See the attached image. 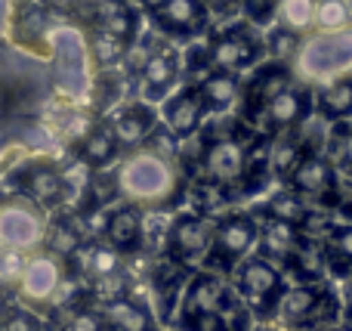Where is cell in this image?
Segmentation results:
<instances>
[{"label":"cell","mask_w":352,"mask_h":331,"mask_svg":"<svg viewBox=\"0 0 352 331\" xmlns=\"http://www.w3.org/2000/svg\"><path fill=\"white\" fill-rule=\"evenodd\" d=\"M72 270L78 273V279L87 282H105V279H115L124 270V254L115 251L109 242H84L78 251L72 254Z\"/></svg>","instance_id":"cell-17"},{"label":"cell","mask_w":352,"mask_h":331,"mask_svg":"<svg viewBox=\"0 0 352 331\" xmlns=\"http://www.w3.org/2000/svg\"><path fill=\"white\" fill-rule=\"evenodd\" d=\"M3 301H6V295H3V282H0V307H3Z\"/></svg>","instance_id":"cell-40"},{"label":"cell","mask_w":352,"mask_h":331,"mask_svg":"<svg viewBox=\"0 0 352 331\" xmlns=\"http://www.w3.org/2000/svg\"><path fill=\"white\" fill-rule=\"evenodd\" d=\"M62 331H105V322H102V313L93 307H72L65 313V322H62Z\"/></svg>","instance_id":"cell-33"},{"label":"cell","mask_w":352,"mask_h":331,"mask_svg":"<svg viewBox=\"0 0 352 331\" xmlns=\"http://www.w3.org/2000/svg\"><path fill=\"white\" fill-rule=\"evenodd\" d=\"M260 242V226L250 211H226L217 217V229H213V245L207 251L204 264L198 270H210L219 276H229L244 257L256 251Z\"/></svg>","instance_id":"cell-6"},{"label":"cell","mask_w":352,"mask_h":331,"mask_svg":"<svg viewBox=\"0 0 352 331\" xmlns=\"http://www.w3.org/2000/svg\"><path fill=\"white\" fill-rule=\"evenodd\" d=\"M316 3L318 0H281L278 12H275V22L303 37L312 34L316 31Z\"/></svg>","instance_id":"cell-29"},{"label":"cell","mask_w":352,"mask_h":331,"mask_svg":"<svg viewBox=\"0 0 352 331\" xmlns=\"http://www.w3.org/2000/svg\"><path fill=\"white\" fill-rule=\"evenodd\" d=\"M102 235L115 251L124 254V257L140 254L142 248H146V214L130 202L115 204V208L109 211V220H105Z\"/></svg>","instance_id":"cell-14"},{"label":"cell","mask_w":352,"mask_h":331,"mask_svg":"<svg viewBox=\"0 0 352 331\" xmlns=\"http://www.w3.org/2000/svg\"><path fill=\"white\" fill-rule=\"evenodd\" d=\"M0 331H41V322L31 313H12L0 322Z\"/></svg>","instance_id":"cell-38"},{"label":"cell","mask_w":352,"mask_h":331,"mask_svg":"<svg viewBox=\"0 0 352 331\" xmlns=\"http://www.w3.org/2000/svg\"><path fill=\"white\" fill-rule=\"evenodd\" d=\"M22 266H25V260H22V254L19 251H0V282H12V279H19L22 276Z\"/></svg>","instance_id":"cell-36"},{"label":"cell","mask_w":352,"mask_h":331,"mask_svg":"<svg viewBox=\"0 0 352 331\" xmlns=\"http://www.w3.org/2000/svg\"><path fill=\"white\" fill-rule=\"evenodd\" d=\"M201 3L210 10V19H226V22H232L235 16H241V3H238V0H201Z\"/></svg>","instance_id":"cell-37"},{"label":"cell","mask_w":352,"mask_h":331,"mask_svg":"<svg viewBox=\"0 0 352 331\" xmlns=\"http://www.w3.org/2000/svg\"><path fill=\"white\" fill-rule=\"evenodd\" d=\"M102 322L105 331H158V319H155V310L146 307L142 301L130 295H121L115 301L102 303Z\"/></svg>","instance_id":"cell-19"},{"label":"cell","mask_w":352,"mask_h":331,"mask_svg":"<svg viewBox=\"0 0 352 331\" xmlns=\"http://www.w3.org/2000/svg\"><path fill=\"white\" fill-rule=\"evenodd\" d=\"M337 180H340V173L324 155V149H306L303 158L294 164V171L287 173V180L281 186L291 189L294 195H300L303 202H309L312 208L328 211L331 195L337 189Z\"/></svg>","instance_id":"cell-10"},{"label":"cell","mask_w":352,"mask_h":331,"mask_svg":"<svg viewBox=\"0 0 352 331\" xmlns=\"http://www.w3.org/2000/svg\"><path fill=\"white\" fill-rule=\"evenodd\" d=\"M65 186H68L65 177H62L53 164H43V161L28 164L22 173H19V189H22L34 204H41V208L59 204L62 198H65Z\"/></svg>","instance_id":"cell-22"},{"label":"cell","mask_w":352,"mask_h":331,"mask_svg":"<svg viewBox=\"0 0 352 331\" xmlns=\"http://www.w3.org/2000/svg\"><path fill=\"white\" fill-rule=\"evenodd\" d=\"M47 245H50V254H53V257H65V260H72V254L78 251L80 245H84V229L74 226L72 220L56 223L53 233L47 235Z\"/></svg>","instance_id":"cell-31"},{"label":"cell","mask_w":352,"mask_h":331,"mask_svg":"<svg viewBox=\"0 0 352 331\" xmlns=\"http://www.w3.org/2000/svg\"><path fill=\"white\" fill-rule=\"evenodd\" d=\"M272 322L291 331H334L343 325L340 288L331 279L309 285H287L278 297Z\"/></svg>","instance_id":"cell-3"},{"label":"cell","mask_w":352,"mask_h":331,"mask_svg":"<svg viewBox=\"0 0 352 331\" xmlns=\"http://www.w3.org/2000/svg\"><path fill=\"white\" fill-rule=\"evenodd\" d=\"M47 3H56V0H47Z\"/></svg>","instance_id":"cell-41"},{"label":"cell","mask_w":352,"mask_h":331,"mask_svg":"<svg viewBox=\"0 0 352 331\" xmlns=\"http://www.w3.org/2000/svg\"><path fill=\"white\" fill-rule=\"evenodd\" d=\"M136 74H140V99L142 103H148V105L164 103L176 87H179L182 53L176 47H170V43H158Z\"/></svg>","instance_id":"cell-12"},{"label":"cell","mask_w":352,"mask_h":331,"mask_svg":"<svg viewBox=\"0 0 352 331\" xmlns=\"http://www.w3.org/2000/svg\"><path fill=\"white\" fill-rule=\"evenodd\" d=\"M43 239L41 217L34 211L22 208V204H6L0 208V245L3 248H31Z\"/></svg>","instance_id":"cell-21"},{"label":"cell","mask_w":352,"mask_h":331,"mask_svg":"<svg viewBox=\"0 0 352 331\" xmlns=\"http://www.w3.org/2000/svg\"><path fill=\"white\" fill-rule=\"evenodd\" d=\"M340 301H343V331H352V276L343 279L340 285Z\"/></svg>","instance_id":"cell-39"},{"label":"cell","mask_w":352,"mask_h":331,"mask_svg":"<svg viewBox=\"0 0 352 331\" xmlns=\"http://www.w3.org/2000/svg\"><path fill=\"white\" fill-rule=\"evenodd\" d=\"M207 59H210V68H219V72H254L260 62H266V41L260 28L250 25L248 19L226 22L207 37Z\"/></svg>","instance_id":"cell-7"},{"label":"cell","mask_w":352,"mask_h":331,"mask_svg":"<svg viewBox=\"0 0 352 331\" xmlns=\"http://www.w3.org/2000/svg\"><path fill=\"white\" fill-rule=\"evenodd\" d=\"M324 155L331 158V164L337 167V173H340V177H352V121L328 124Z\"/></svg>","instance_id":"cell-27"},{"label":"cell","mask_w":352,"mask_h":331,"mask_svg":"<svg viewBox=\"0 0 352 331\" xmlns=\"http://www.w3.org/2000/svg\"><path fill=\"white\" fill-rule=\"evenodd\" d=\"M19 34H25V37L47 34V10H41V6H31V10H25L22 19H19Z\"/></svg>","instance_id":"cell-35"},{"label":"cell","mask_w":352,"mask_h":331,"mask_svg":"<svg viewBox=\"0 0 352 331\" xmlns=\"http://www.w3.org/2000/svg\"><path fill=\"white\" fill-rule=\"evenodd\" d=\"M192 273L195 270H188V266H182V264H173V260H167L164 254H161L158 266L152 270V279H148V282H152V297H155V319L173 322L176 307H179L182 291H186V282Z\"/></svg>","instance_id":"cell-15"},{"label":"cell","mask_w":352,"mask_h":331,"mask_svg":"<svg viewBox=\"0 0 352 331\" xmlns=\"http://www.w3.org/2000/svg\"><path fill=\"white\" fill-rule=\"evenodd\" d=\"M312 115H316L312 87L303 84L300 78H291L281 90H275L272 96L263 103V109L256 111L250 121H244V124H248L250 130H256L260 136L272 140V136H278V134L300 130Z\"/></svg>","instance_id":"cell-8"},{"label":"cell","mask_w":352,"mask_h":331,"mask_svg":"<svg viewBox=\"0 0 352 331\" xmlns=\"http://www.w3.org/2000/svg\"><path fill=\"white\" fill-rule=\"evenodd\" d=\"M173 325L176 331H250L254 316L232 291L226 276L195 270L176 307Z\"/></svg>","instance_id":"cell-2"},{"label":"cell","mask_w":352,"mask_h":331,"mask_svg":"<svg viewBox=\"0 0 352 331\" xmlns=\"http://www.w3.org/2000/svg\"><path fill=\"white\" fill-rule=\"evenodd\" d=\"M198 87L201 99L207 105V115H226L241 103V90H244V78L235 72H219V68H207L201 78L192 81Z\"/></svg>","instance_id":"cell-16"},{"label":"cell","mask_w":352,"mask_h":331,"mask_svg":"<svg viewBox=\"0 0 352 331\" xmlns=\"http://www.w3.org/2000/svg\"><path fill=\"white\" fill-rule=\"evenodd\" d=\"M109 124H111V130H115L121 149H140L161 121H158V111H155L152 105L142 103V99H136V103L124 105Z\"/></svg>","instance_id":"cell-18"},{"label":"cell","mask_w":352,"mask_h":331,"mask_svg":"<svg viewBox=\"0 0 352 331\" xmlns=\"http://www.w3.org/2000/svg\"><path fill=\"white\" fill-rule=\"evenodd\" d=\"M322 254L331 279L343 282L352 276V223H334L331 226V233L322 239Z\"/></svg>","instance_id":"cell-26"},{"label":"cell","mask_w":352,"mask_h":331,"mask_svg":"<svg viewBox=\"0 0 352 331\" xmlns=\"http://www.w3.org/2000/svg\"><path fill=\"white\" fill-rule=\"evenodd\" d=\"M312 105H316V115L328 124L352 121V74L318 84L312 90Z\"/></svg>","instance_id":"cell-24"},{"label":"cell","mask_w":352,"mask_h":331,"mask_svg":"<svg viewBox=\"0 0 352 331\" xmlns=\"http://www.w3.org/2000/svg\"><path fill=\"white\" fill-rule=\"evenodd\" d=\"M161 124H164L179 142L195 140V136L201 134V127L207 124V105L192 81L176 87L170 96L161 103Z\"/></svg>","instance_id":"cell-13"},{"label":"cell","mask_w":352,"mask_h":331,"mask_svg":"<svg viewBox=\"0 0 352 331\" xmlns=\"http://www.w3.org/2000/svg\"><path fill=\"white\" fill-rule=\"evenodd\" d=\"M148 19L164 37L173 41H198L210 31V10L201 0H158L148 6Z\"/></svg>","instance_id":"cell-11"},{"label":"cell","mask_w":352,"mask_h":331,"mask_svg":"<svg viewBox=\"0 0 352 331\" xmlns=\"http://www.w3.org/2000/svg\"><path fill=\"white\" fill-rule=\"evenodd\" d=\"M22 295L28 301H50V297L59 291L62 285V266H59V257L53 254H34V257L25 260L22 266Z\"/></svg>","instance_id":"cell-20"},{"label":"cell","mask_w":352,"mask_h":331,"mask_svg":"<svg viewBox=\"0 0 352 331\" xmlns=\"http://www.w3.org/2000/svg\"><path fill=\"white\" fill-rule=\"evenodd\" d=\"M90 56H93V62H96L99 68H111V65H118V62L127 56V43L96 28V34L90 37Z\"/></svg>","instance_id":"cell-32"},{"label":"cell","mask_w":352,"mask_h":331,"mask_svg":"<svg viewBox=\"0 0 352 331\" xmlns=\"http://www.w3.org/2000/svg\"><path fill=\"white\" fill-rule=\"evenodd\" d=\"M334 331H343V328H334Z\"/></svg>","instance_id":"cell-42"},{"label":"cell","mask_w":352,"mask_h":331,"mask_svg":"<svg viewBox=\"0 0 352 331\" xmlns=\"http://www.w3.org/2000/svg\"><path fill=\"white\" fill-rule=\"evenodd\" d=\"M93 16L99 31L124 41L127 47L140 37V10L133 0H102L99 6H93Z\"/></svg>","instance_id":"cell-23"},{"label":"cell","mask_w":352,"mask_h":331,"mask_svg":"<svg viewBox=\"0 0 352 331\" xmlns=\"http://www.w3.org/2000/svg\"><path fill=\"white\" fill-rule=\"evenodd\" d=\"M328 211L337 223H352V177L337 180V189H334V195H331Z\"/></svg>","instance_id":"cell-34"},{"label":"cell","mask_w":352,"mask_h":331,"mask_svg":"<svg viewBox=\"0 0 352 331\" xmlns=\"http://www.w3.org/2000/svg\"><path fill=\"white\" fill-rule=\"evenodd\" d=\"M294 74L303 84H328L352 74V28L343 31H312L303 37L294 59Z\"/></svg>","instance_id":"cell-4"},{"label":"cell","mask_w":352,"mask_h":331,"mask_svg":"<svg viewBox=\"0 0 352 331\" xmlns=\"http://www.w3.org/2000/svg\"><path fill=\"white\" fill-rule=\"evenodd\" d=\"M352 28L349 0H318L316 3V31H343Z\"/></svg>","instance_id":"cell-30"},{"label":"cell","mask_w":352,"mask_h":331,"mask_svg":"<svg viewBox=\"0 0 352 331\" xmlns=\"http://www.w3.org/2000/svg\"><path fill=\"white\" fill-rule=\"evenodd\" d=\"M118 152H121V142H118L109 121L93 124L84 134V140H80V161H84L90 171H105L109 164H115Z\"/></svg>","instance_id":"cell-25"},{"label":"cell","mask_w":352,"mask_h":331,"mask_svg":"<svg viewBox=\"0 0 352 331\" xmlns=\"http://www.w3.org/2000/svg\"><path fill=\"white\" fill-rule=\"evenodd\" d=\"M226 279H229L232 291L241 297V303L250 310L254 322L272 319L275 307H278V297L285 295V288H287V279H285V273H281V266L256 251L250 254V257H244Z\"/></svg>","instance_id":"cell-5"},{"label":"cell","mask_w":352,"mask_h":331,"mask_svg":"<svg viewBox=\"0 0 352 331\" xmlns=\"http://www.w3.org/2000/svg\"><path fill=\"white\" fill-rule=\"evenodd\" d=\"M213 229H217V217L179 211L164 229V257L188 270H198L213 245Z\"/></svg>","instance_id":"cell-9"},{"label":"cell","mask_w":352,"mask_h":331,"mask_svg":"<svg viewBox=\"0 0 352 331\" xmlns=\"http://www.w3.org/2000/svg\"><path fill=\"white\" fill-rule=\"evenodd\" d=\"M263 41H266V59L269 62L294 65V59H297V53H300V43H303V34H297V31L272 22V28L263 34Z\"/></svg>","instance_id":"cell-28"},{"label":"cell","mask_w":352,"mask_h":331,"mask_svg":"<svg viewBox=\"0 0 352 331\" xmlns=\"http://www.w3.org/2000/svg\"><path fill=\"white\" fill-rule=\"evenodd\" d=\"M115 177L124 202L136 204L140 211H155V214L179 208L188 192V173L182 161L173 155L155 152L148 146L133 149L121 161Z\"/></svg>","instance_id":"cell-1"}]
</instances>
